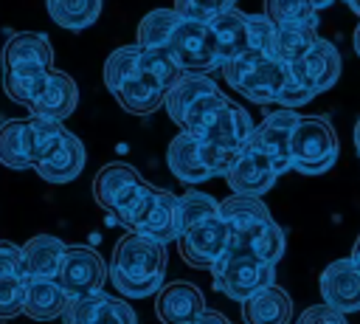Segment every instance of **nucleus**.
Returning a JSON list of instances; mask_svg holds the SVG:
<instances>
[{"label": "nucleus", "mask_w": 360, "mask_h": 324, "mask_svg": "<svg viewBox=\"0 0 360 324\" xmlns=\"http://www.w3.org/2000/svg\"><path fill=\"white\" fill-rule=\"evenodd\" d=\"M166 276V245L129 231L124 234L110 259V279L127 299H146L163 287Z\"/></svg>", "instance_id": "1"}, {"label": "nucleus", "mask_w": 360, "mask_h": 324, "mask_svg": "<svg viewBox=\"0 0 360 324\" xmlns=\"http://www.w3.org/2000/svg\"><path fill=\"white\" fill-rule=\"evenodd\" d=\"M222 76L225 85L256 104H278L287 85L292 82L290 65L262 51H248L222 62Z\"/></svg>", "instance_id": "2"}, {"label": "nucleus", "mask_w": 360, "mask_h": 324, "mask_svg": "<svg viewBox=\"0 0 360 324\" xmlns=\"http://www.w3.org/2000/svg\"><path fill=\"white\" fill-rule=\"evenodd\" d=\"M211 279L219 293H225L233 301H245L253 293L276 285V265L231 242L228 251L214 262Z\"/></svg>", "instance_id": "3"}, {"label": "nucleus", "mask_w": 360, "mask_h": 324, "mask_svg": "<svg viewBox=\"0 0 360 324\" xmlns=\"http://www.w3.org/2000/svg\"><path fill=\"white\" fill-rule=\"evenodd\" d=\"M340 152V141L335 127L321 116H301L292 141H290V158L292 169L301 175H323L335 166Z\"/></svg>", "instance_id": "4"}, {"label": "nucleus", "mask_w": 360, "mask_h": 324, "mask_svg": "<svg viewBox=\"0 0 360 324\" xmlns=\"http://www.w3.org/2000/svg\"><path fill=\"white\" fill-rule=\"evenodd\" d=\"M166 45L183 73H205V70H214L217 65H222L211 23L180 17V23L174 25Z\"/></svg>", "instance_id": "5"}, {"label": "nucleus", "mask_w": 360, "mask_h": 324, "mask_svg": "<svg viewBox=\"0 0 360 324\" xmlns=\"http://www.w3.org/2000/svg\"><path fill=\"white\" fill-rule=\"evenodd\" d=\"M276 177H278V172H276L270 155L262 149V144L253 135L242 144V149L236 152L233 163L225 172V183L233 194H253V197L267 194L276 186Z\"/></svg>", "instance_id": "6"}, {"label": "nucleus", "mask_w": 360, "mask_h": 324, "mask_svg": "<svg viewBox=\"0 0 360 324\" xmlns=\"http://www.w3.org/2000/svg\"><path fill=\"white\" fill-rule=\"evenodd\" d=\"M107 279V262L90 245H68L62 265L56 270V282L65 287L70 299H84L101 293Z\"/></svg>", "instance_id": "7"}, {"label": "nucleus", "mask_w": 360, "mask_h": 324, "mask_svg": "<svg viewBox=\"0 0 360 324\" xmlns=\"http://www.w3.org/2000/svg\"><path fill=\"white\" fill-rule=\"evenodd\" d=\"M228 245H231V231L219 214L186 228L177 237V251L183 262L191 268H214V262L228 251Z\"/></svg>", "instance_id": "8"}, {"label": "nucleus", "mask_w": 360, "mask_h": 324, "mask_svg": "<svg viewBox=\"0 0 360 324\" xmlns=\"http://www.w3.org/2000/svg\"><path fill=\"white\" fill-rule=\"evenodd\" d=\"M298 113L292 107H278L273 113H267L256 130H253V138L262 144V149L270 155L273 166L278 175L290 172L292 169V158H290V141H292V130L298 124Z\"/></svg>", "instance_id": "9"}, {"label": "nucleus", "mask_w": 360, "mask_h": 324, "mask_svg": "<svg viewBox=\"0 0 360 324\" xmlns=\"http://www.w3.org/2000/svg\"><path fill=\"white\" fill-rule=\"evenodd\" d=\"M290 70L304 87H309L318 96L329 87H335V82L340 79V54L329 39L318 37L315 45L298 62L290 65Z\"/></svg>", "instance_id": "10"}, {"label": "nucleus", "mask_w": 360, "mask_h": 324, "mask_svg": "<svg viewBox=\"0 0 360 324\" xmlns=\"http://www.w3.org/2000/svg\"><path fill=\"white\" fill-rule=\"evenodd\" d=\"M318 290L323 301L340 313H357L360 310V268L354 259H335L326 265V270L318 279Z\"/></svg>", "instance_id": "11"}, {"label": "nucleus", "mask_w": 360, "mask_h": 324, "mask_svg": "<svg viewBox=\"0 0 360 324\" xmlns=\"http://www.w3.org/2000/svg\"><path fill=\"white\" fill-rule=\"evenodd\" d=\"M62 324H138V316L124 299L96 293L84 299H70L62 313Z\"/></svg>", "instance_id": "12"}, {"label": "nucleus", "mask_w": 360, "mask_h": 324, "mask_svg": "<svg viewBox=\"0 0 360 324\" xmlns=\"http://www.w3.org/2000/svg\"><path fill=\"white\" fill-rule=\"evenodd\" d=\"M129 231L146 234L163 245L177 242L180 237V223H177V194L166 192V189H155L146 208L141 211V217L129 225Z\"/></svg>", "instance_id": "13"}, {"label": "nucleus", "mask_w": 360, "mask_h": 324, "mask_svg": "<svg viewBox=\"0 0 360 324\" xmlns=\"http://www.w3.org/2000/svg\"><path fill=\"white\" fill-rule=\"evenodd\" d=\"M205 310V296L197 285L177 279L155 293V313L163 324H191Z\"/></svg>", "instance_id": "14"}, {"label": "nucleus", "mask_w": 360, "mask_h": 324, "mask_svg": "<svg viewBox=\"0 0 360 324\" xmlns=\"http://www.w3.org/2000/svg\"><path fill=\"white\" fill-rule=\"evenodd\" d=\"M253 130H256V124H253L250 113H248L245 107L228 101V104H222V107L217 110V116L205 124V130H202L197 138L205 141V144H214V147L239 152L242 144L253 135Z\"/></svg>", "instance_id": "15"}, {"label": "nucleus", "mask_w": 360, "mask_h": 324, "mask_svg": "<svg viewBox=\"0 0 360 324\" xmlns=\"http://www.w3.org/2000/svg\"><path fill=\"white\" fill-rule=\"evenodd\" d=\"M166 163L172 169V175L177 180H183L186 186H194V183H202L211 175L205 158H202V147H200V138L180 130L172 141H169V149H166Z\"/></svg>", "instance_id": "16"}, {"label": "nucleus", "mask_w": 360, "mask_h": 324, "mask_svg": "<svg viewBox=\"0 0 360 324\" xmlns=\"http://www.w3.org/2000/svg\"><path fill=\"white\" fill-rule=\"evenodd\" d=\"M76 107H79V87H76V82L68 73L51 68L48 82H45L39 99L28 110H31V116H42V118H51V121H65Z\"/></svg>", "instance_id": "17"}, {"label": "nucleus", "mask_w": 360, "mask_h": 324, "mask_svg": "<svg viewBox=\"0 0 360 324\" xmlns=\"http://www.w3.org/2000/svg\"><path fill=\"white\" fill-rule=\"evenodd\" d=\"M166 93H169V87L163 82H158L155 76H149L146 70H141V68H138V73L132 79H127L121 87L112 90V96L118 99V104L127 113H132V116H149V113H155L158 107H163Z\"/></svg>", "instance_id": "18"}, {"label": "nucleus", "mask_w": 360, "mask_h": 324, "mask_svg": "<svg viewBox=\"0 0 360 324\" xmlns=\"http://www.w3.org/2000/svg\"><path fill=\"white\" fill-rule=\"evenodd\" d=\"M84 161H87V152H84V144L79 141V135L73 132H65L62 144L34 166V172L48 180V183H70L73 177L82 175L84 169Z\"/></svg>", "instance_id": "19"}, {"label": "nucleus", "mask_w": 360, "mask_h": 324, "mask_svg": "<svg viewBox=\"0 0 360 324\" xmlns=\"http://www.w3.org/2000/svg\"><path fill=\"white\" fill-rule=\"evenodd\" d=\"M219 217L225 220L231 239H242V237L253 234L259 225H264L267 220H273L264 200L253 197V194H231V197L219 200Z\"/></svg>", "instance_id": "20"}, {"label": "nucleus", "mask_w": 360, "mask_h": 324, "mask_svg": "<svg viewBox=\"0 0 360 324\" xmlns=\"http://www.w3.org/2000/svg\"><path fill=\"white\" fill-rule=\"evenodd\" d=\"M70 296L65 287L56 282V276H28L25 285V307L22 313L34 321H53L56 316L62 318Z\"/></svg>", "instance_id": "21"}, {"label": "nucleus", "mask_w": 360, "mask_h": 324, "mask_svg": "<svg viewBox=\"0 0 360 324\" xmlns=\"http://www.w3.org/2000/svg\"><path fill=\"white\" fill-rule=\"evenodd\" d=\"M53 48L42 31H20L3 45V68H51Z\"/></svg>", "instance_id": "22"}, {"label": "nucleus", "mask_w": 360, "mask_h": 324, "mask_svg": "<svg viewBox=\"0 0 360 324\" xmlns=\"http://www.w3.org/2000/svg\"><path fill=\"white\" fill-rule=\"evenodd\" d=\"M245 324H290L292 318V299L284 287H264L242 301Z\"/></svg>", "instance_id": "23"}, {"label": "nucleus", "mask_w": 360, "mask_h": 324, "mask_svg": "<svg viewBox=\"0 0 360 324\" xmlns=\"http://www.w3.org/2000/svg\"><path fill=\"white\" fill-rule=\"evenodd\" d=\"M211 31L217 39V51L219 59L228 62L233 56H242L250 51V37H248V14L239 8H231L219 17L211 20ZM222 68V65H219Z\"/></svg>", "instance_id": "24"}, {"label": "nucleus", "mask_w": 360, "mask_h": 324, "mask_svg": "<svg viewBox=\"0 0 360 324\" xmlns=\"http://www.w3.org/2000/svg\"><path fill=\"white\" fill-rule=\"evenodd\" d=\"M65 242L53 234H37L22 245V273L25 276H56L62 256H65Z\"/></svg>", "instance_id": "25"}, {"label": "nucleus", "mask_w": 360, "mask_h": 324, "mask_svg": "<svg viewBox=\"0 0 360 324\" xmlns=\"http://www.w3.org/2000/svg\"><path fill=\"white\" fill-rule=\"evenodd\" d=\"M217 90H219V87H217L214 79H208L205 73H183V76L169 87L166 101H163V110L169 113V118H172L174 124H180L183 116L188 113V107H191L197 99H202V96H208V93H217Z\"/></svg>", "instance_id": "26"}, {"label": "nucleus", "mask_w": 360, "mask_h": 324, "mask_svg": "<svg viewBox=\"0 0 360 324\" xmlns=\"http://www.w3.org/2000/svg\"><path fill=\"white\" fill-rule=\"evenodd\" d=\"M48 73H51V68H6L3 90L11 101L31 107L39 99V93L48 82Z\"/></svg>", "instance_id": "27"}, {"label": "nucleus", "mask_w": 360, "mask_h": 324, "mask_svg": "<svg viewBox=\"0 0 360 324\" xmlns=\"http://www.w3.org/2000/svg\"><path fill=\"white\" fill-rule=\"evenodd\" d=\"M101 3L104 0H45L48 17L68 31H82L93 25L101 17Z\"/></svg>", "instance_id": "28"}, {"label": "nucleus", "mask_w": 360, "mask_h": 324, "mask_svg": "<svg viewBox=\"0 0 360 324\" xmlns=\"http://www.w3.org/2000/svg\"><path fill=\"white\" fill-rule=\"evenodd\" d=\"M0 163L8 166V169H28V166H34L25 121L8 118V121L0 124Z\"/></svg>", "instance_id": "29"}, {"label": "nucleus", "mask_w": 360, "mask_h": 324, "mask_svg": "<svg viewBox=\"0 0 360 324\" xmlns=\"http://www.w3.org/2000/svg\"><path fill=\"white\" fill-rule=\"evenodd\" d=\"M141 175L129 166V163H107V166H101L98 172H96V177H93V197H96V203L98 206H107V208H112V203H115V197L129 186V183H135Z\"/></svg>", "instance_id": "30"}, {"label": "nucleus", "mask_w": 360, "mask_h": 324, "mask_svg": "<svg viewBox=\"0 0 360 324\" xmlns=\"http://www.w3.org/2000/svg\"><path fill=\"white\" fill-rule=\"evenodd\" d=\"M315 39H318L315 25H276L273 56L287 62V65H292L315 45Z\"/></svg>", "instance_id": "31"}, {"label": "nucleus", "mask_w": 360, "mask_h": 324, "mask_svg": "<svg viewBox=\"0 0 360 324\" xmlns=\"http://www.w3.org/2000/svg\"><path fill=\"white\" fill-rule=\"evenodd\" d=\"M231 242L239 245V248H245V251H250V254H256V256L264 259V262H273V265L284 256V245H287L284 231H281V225H278L276 220H267V223L259 225L253 234H248V237H242V239H231Z\"/></svg>", "instance_id": "32"}, {"label": "nucleus", "mask_w": 360, "mask_h": 324, "mask_svg": "<svg viewBox=\"0 0 360 324\" xmlns=\"http://www.w3.org/2000/svg\"><path fill=\"white\" fill-rule=\"evenodd\" d=\"M25 132H28V147H31V158H34V166H37L39 161H45L62 144L68 130L62 127V121L31 116V118H25Z\"/></svg>", "instance_id": "33"}, {"label": "nucleus", "mask_w": 360, "mask_h": 324, "mask_svg": "<svg viewBox=\"0 0 360 324\" xmlns=\"http://www.w3.org/2000/svg\"><path fill=\"white\" fill-rule=\"evenodd\" d=\"M180 11L172 6V8H152L141 23H138V45H166L174 25L180 23Z\"/></svg>", "instance_id": "34"}, {"label": "nucleus", "mask_w": 360, "mask_h": 324, "mask_svg": "<svg viewBox=\"0 0 360 324\" xmlns=\"http://www.w3.org/2000/svg\"><path fill=\"white\" fill-rule=\"evenodd\" d=\"M138 48H141V56H138L141 70H146L149 76H155L166 87H172L183 76V70H180L177 59L172 56L169 45H138Z\"/></svg>", "instance_id": "35"}, {"label": "nucleus", "mask_w": 360, "mask_h": 324, "mask_svg": "<svg viewBox=\"0 0 360 324\" xmlns=\"http://www.w3.org/2000/svg\"><path fill=\"white\" fill-rule=\"evenodd\" d=\"M219 214V200H214L211 194L205 192H197V189H188L186 194L177 197V223H180V234L208 217H217Z\"/></svg>", "instance_id": "36"}, {"label": "nucleus", "mask_w": 360, "mask_h": 324, "mask_svg": "<svg viewBox=\"0 0 360 324\" xmlns=\"http://www.w3.org/2000/svg\"><path fill=\"white\" fill-rule=\"evenodd\" d=\"M138 56H141L138 42H135V45H121V48H115V51L107 56V62H104V85H107L110 93L138 73V68H141Z\"/></svg>", "instance_id": "37"}, {"label": "nucleus", "mask_w": 360, "mask_h": 324, "mask_svg": "<svg viewBox=\"0 0 360 324\" xmlns=\"http://www.w3.org/2000/svg\"><path fill=\"white\" fill-rule=\"evenodd\" d=\"M264 14L276 25H318V8L309 0H264Z\"/></svg>", "instance_id": "38"}, {"label": "nucleus", "mask_w": 360, "mask_h": 324, "mask_svg": "<svg viewBox=\"0 0 360 324\" xmlns=\"http://www.w3.org/2000/svg\"><path fill=\"white\" fill-rule=\"evenodd\" d=\"M25 285H28V276H22V273L0 276V318L3 321L22 313V307H25Z\"/></svg>", "instance_id": "39"}, {"label": "nucleus", "mask_w": 360, "mask_h": 324, "mask_svg": "<svg viewBox=\"0 0 360 324\" xmlns=\"http://www.w3.org/2000/svg\"><path fill=\"white\" fill-rule=\"evenodd\" d=\"M174 8L188 20L211 23L214 17L236 8V0H174Z\"/></svg>", "instance_id": "40"}, {"label": "nucleus", "mask_w": 360, "mask_h": 324, "mask_svg": "<svg viewBox=\"0 0 360 324\" xmlns=\"http://www.w3.org/2000/svg\"><path fill=\"white\" fill-rule=\"evenodd\" d=\"M248 37H250V51H262L273 56L276 23L267 14H248Z\"/></svg>", "instance_id": "41"}, {"label": "nucleus", "mask_w": 360, "mask_h": 324, "mask_svg": "<svg viewBox=\"0 0 360 324\" xmlns=\"http://www.w3.org/2000/svg\"><path fill=\"white\" fill-rule=\"evenodd\" d=\"M295 324H349V321H346V313H340V310H335V307H329V304L323 301V304L307 307V310L298 316Z\"/></svg>", "instance_id": "42"}, {"label": "nucleus", "mask_w": 360, "mask_h": 324, "mask_svg": "<svg viewBox=\"0 0 360 324\" xmlns=\"http://www.w3.org/2000/svg\"><path fill=\"white\" fill-rule=\"evenodd\" d=\"M8 273H22V245L0 242V276H8Z\"/></svg>", "instance_id": "43"}, {"label": "nucleus", "mask_w": 360, "mask_h": 324, "mask_svg": "<svg viewBox=\"0 0 360 324\" xmlns=\"http://www.w3.org/2000/svg\"><path fill=\"white\" fill-rule=\"evenodd\" d=\"M191 324H231L222 313H217V310H202Z\"/></svg>", "instance_id": "44"}, {"label": "nucleus", "mask_w": 360, "mask_h": 324, "mask_svg": "<svg viewBox=\"0 0 360 324\" xmlns=\"http://www.w3.org/2000/svg\"><path fill=\"white\" fill-rule=\"evenodd\" d=\"M352 45H354V54L360 56V23H357L354 31H352Z\"/></svg>", "instance_id": "45"}, {"label": "nucleus", "mask_w": 360, "mask_h": 324, "mask_svg": "<svg viewBox=\"0 0 360 324\" xmlns=\"http://www.w3.org/2000/svg\"><path fill=\"white\" fill-rule=\"evenodd\" d=\"M352 259H354V265L360 268V237H357L354 245H352Z\"/></svg>", "instance_id": "46"}, {"label": "nucleus", "mask_w": 360, "mask_h": 324, "mask_svg": "<svg viewBox=\"0 0 360 324\" xmlns=\"http://www.w3.org/2000/svg\"><path fill=\"white\" fill-rule=\"evenodd\" d=\"M352 138H354V149L360 152V118H357V124H354V135H352Z\"/></svg>", "instance_id": "47"}, {"label": "nucleus", "mask_w": 360, "mask_h": 324, "mask_svg": "<svg viewBox=\"0 0 360 324\" xmlns=\"http://www.w3.org/2000/svg\"><path fill=\"white\" fill-rule=\"evenodd\" d=\"M309 3H312V6H315V8L321 11V8H326V6H332L335 0H309Z\"/></svg>", "instance_id": "48"}, {"label": "nucleus", "mask_w": 360, "mask_h": 324, "mask_svg": "<svg viewBox=\"0 0 360 324\" xmlns=\"http://www.w3.org/2000/svg\"><path fill=\"white\" fill-rule=\"evenodd\" d=\"M343 3H346V6H349V8H352L357 17H360V0H343Z\"/></svg>", "instance_id": "49"}]
</instances>
